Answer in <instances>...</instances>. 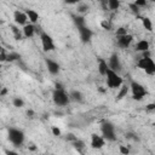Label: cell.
Masks as SVG:
<instances>
[{"instance_id": "cell-17", "label": "cell", "mask_w": 155, "mask_h": 155, "mask_svg": "<svg viewBox=\"0 0 155 155\" xmlns=\"http://www.w3.org/2000/svg\"><path fill=\"white\" fill-rule=\"evenodd\" d=\"M149 47H150V45H149V42L147 40H139V41H137V44L134 46V50L143 53L145 51H149Z\"/></svg>"}, {"instance_id": "cell-20", "label": "cell", "mask_w": 155, "mask_h": 155, "mask_svg": "<svg viewBox=\"0 0 155 155\" xmlns=\"http://www.w3.org/2000/svg\"><path fill=\"white\" fill-rule=\"evenodd\" d=\"M10 28H11V31H12L15 39H16V40H22V38H23V33H22V30H21L17 25H13V24L10 25Z\"/></svg>"}, {"instance_id": "cell-36", "label": "cell", "mask_w": 155, "mask_h": 155, "mask_svg": "<svg viewBox=\"0 0 155 155\" xmlns=\"http://www.w3.org/2000/svg\"><path fill=\"white\" fill-rule=\"evenodd\" d=\"M2 62H6V52L4 50H1V52H0V63H2Z\"/></svg>"}, {"instance_id": "cell-9", "label": "cell", "mask_w": 155, "mask_h": 155, "mask_svg": "<svg viewBox=\"0 0 155 155\" xmlns=\"http://www.w3.org/2000/svg\"><path fill=\"white\" fill-rule=\"evenodd\" d=\"M133 41V35L131 34H125V35H121V36H116V45L117 47L120 48H127L131 46Z\"/></svg>"}, {"instance_id": "cell-27", "label": "cell", "mask_w": 155, "mask_h": 155, "mask_svg": "<svg viewBox=\"0 0 155 155\" xmlns=\"http://www.w3.org/2000/svg\"><path fill=\"white\" fill-rule=\"evenodd\" d=\"M12 104H13V107H16V108H22V107H24V101H23L21 97H15V98L12 99Z\"/></svg>"}, {"instance_id": "cell-26", "label": "cell", "mask_w": 155, "mask_h": 155, "mask_svg": "<svg viewBox=\"0 0 155 155\" xmlns=\"http://www.w3.org/2000/svg\"><path fill=\"white\" fill-rule=\"evenodd\" d=\"M71 145H73L78 151H81V150L85 148V142L81 140V139H79V138H76V139L71 143Z\"/></svg>"}, {"instance_id": "cell-38", "label": "cell", "mask_w": 155, "mask_h": 155, "mask_svg": "<svg viewBox=\"0 0 155 155\" xmlns=\"http://www.w3.org/2000/svg\"><path fill=\"white\" fill-rule=\"evenodd\" d=\"M145 108H147L148 110H154V109H155V104H154V103H149Z\"/></svg>"}, {"instance_id": "cell-44", "label": "cell", "mask_w": 155, "mask_h": 155, "mask_svg": "<svg viewBox=\"0 0 155 155\" xmlns=\"http://www.w3.org/2000/svg\"><path fill=\"white\" fill-rule=\"evenodd\" d=\"M0 69H1V63H0Z\"/></svg>"}, {"instance_id": "cell-31", "label": "cell", "mask_w": 155, "mask_h": 155, "mask_svg": "<svg viewBox=\"0 0 155 155\" xmlns=\"http://www.w3.org/2000/svg\"><path fill=\"white\" fill-rule=\"evenodd\" d=\"M127 34V29L125 27H120L116 29V36H121V35H125Z\"/></svg>"}, {"instance_id": "cell-42", "label": "cell", "mask_w": 155, "mask_h": 155, "mask_svg": "<svg viewBox=\"0 0 155 155\" xmlns=\"http://www.w3.org/2000/svg\"><path fill=\"white\" fill-rule=\"evenodd\" d=\"M54 88H64V87L62 86V84H56L54 85Z\"/></svg>"}, {"instance_id": "cell-41", "label": "cell", "mask_w": 155, "mask_h": 155, "mask_svg": "<svg viewBox=\"0 0 155 155\" xmlns=\"http://www.w3.org/2000/svg\"><path fill=\"white\" fill-rule=\"evenodd\" d=\"M143 57H151L150 51H145V52H143Z\"/></svg>"}, {"instance_id": "cell-3", "label": "cell", "mask_w": 155, "mask_h": 155, "mask_svg": "<svg viewBox=\"0 0 155 155\" xmlns=\"http://www.w3.org/2000/svg\"><path fill=\"white\" fill-rule=\"evenodd\" d=\"M52 99H53V103L58 107H65L70 102L68 92L64 88H54L52 92Z\"/></svg>"}, {"instance_id": "cell-37", "label": "cell", "mask_w": 155, "mask_h": 155, "mask_svg": "<svg viewBox=\"0 0 155 155\" xmlns=\"http://www.w3.org/2000/svg\"><path fill=\"white\" fill-rule=\"evenodd\" d=\"M5 155H19V153H17L16 150H6Z\"/></svg>"}, {"instance_id": "cell-46", "label": "cell", "mask_w": 155, "mask_h": 155, "mask_svg": "<svg viewBox=\"0 0 155 155\" xmlns=\"http://www.w3.org/2000/svg\"><path fill=\"white\" fill-rule=\"evenodd\" d=\"M0 88H1V87H0Z\"/></svg>"}, {"instance_id": "cell-11", "label": "cell", "mask_w": 155, "mask_h": 155, "mask_svg": "<svg viewBox=\"0 0 155 155\" xmlns=\"http://www.w3.org/2000/svg\"><path fill=\"white\" fill-rule=\"evenodd\" d=\"M45 64H46V68H47V70H48V73H50L51 75H58V74H59V71H61V65H59L56 61H53V59H51V58H46V59H45Z\"/></svg>"}, {"instance_id": "cell-2", "label": "cell", "mask_w": 155, "mask_h": 155, "mask_svg": "<svg viewBox=\"0 0 155 155\" xmlns=\"http://www.w3.org/2000/svg\"><path fill=\"white\" fill-rule=\"evenodd\" d=\"M105 84H107L108 88L116 90V88H120L124 85V80H122V78L120 76L119 73H115V71L108 69L107 74H105Z\"/></svg>"}, {"instance_id": "cell-32", "label": "cell", "mask_w": 155, "mask_h": 155, "mask_svg": "<svg viewBox=\"0 0 155 155\" xmlns=\"http://www.w3.org/2000/svg\"><path fill=\"white\" fill-rule=\"evenodd\" d=\"M128 6H130L131 11H132V12H133L134 15H138V13H139V7H137V6H136V5L133 4V2H131V4L128 5Z\"/></svg>"}, {"instance_id": "cell-21", "label": "cell", "mask_w": 155, "mask_h": 155, "mask_svg": "<svg viewBox=\"0 0 155 155\" xmlns=\"http://www.w3.org/2000/svg\"><path fill=\"white\" fill-rule=\"evenodd\" d=\"M105 5L108 6V8H109V10L115 11V10H119V7H120L121 2H120L119 0H108V1H105Z\"/></svg>"}, {"instance_id": "cell-19", "label": "cell", "mask_w": 155, "mask_h": 155, "mask_svg": "<svg viewBox=\"0 0 155 155\" xmlns=\"http://www.w3.org/2000/svg\"><path fill=\"white\" fill-rule=\"evenodd\" d=\"M73 22L75 24V27L79 29L81 27H85L86 25V21H85V17L84 16H73Z\"/></svg>"}, {"instance_id": "cell-24", "label": "cell", "mask_w": 155, "mask_h": 155, "mask_svg": "<svg viewBox=\"0 0 155 155\" xmlns=\"http://www.w3.org/2000/svg\"><path fill=\"white\" fill-rule=\"evenodd\" d=\"M76 11H78L79 13H86V12L90 11V5L86 4V2H80V4H78Z\"/></svg>"}, {"instance_id": "cell-15", "label": "cell", "mask_w": 155, "mask_h": 155, "mask_svg": "<svg viewBox=\"0 0 155 155\" xmlns=\"http://www.w3.org/2000/svg\"><path fill=\"white\" fill-rule=\"evenodd\" d=\"M24 13L27 15V18H28V21H29L30 24H34V25H35V23H38V21H39V13H38L35 10L27 8V10L24 11Z\"/></svg>"}, {"instance_id": "cell-5", "label": "cell", "mask_w": 155, "mask_h": 155, "mask_svg": "<svg viewBox=\"0 0 155 155\" xmlns=\"http://www.w3.org/2000/svg\"><path fill=\"white\" fill-rule=\"evenodd\" d=\"M130 90H131V93H132V98L134 99V101H142L145 96H147V90H145V87L142 85V84H139L138 81H134V80H132L131 81V84H130Z\"/></svg>"}, {"instance_id": "cell-23", "label": "cell", "mask_w": 155, "mask_h": 155, "mask_svg": "<svg viewBox=\"0 0 155 155\" xmlns=\"http://www.w3.org/2000/svg\"><path fill=\"white\" fill-rule=\"evenodd\" d=\"M21 59V54L17 52H10L6 53V62H16Z\"/></svg>"}, {"instance_id": "cell-35", "label": "cell", "mask_w": 155, "mask_h": 155, "mask_svg": "<svg viewBox=\"0 0 155 155\" xmlns=\"http://www.w3.org/2000/svg\"><path fill=\"white\" fill-rule=\"evenodd\" d=\"M101 25L104 28V29H110V23L107 21V19H104V21H102L101 22Z\"/></svg>"}, {"instance_id": "cell-14", "label": "cell", "mask_w": 155, "mask_h": 155, "mask_svg": "<svg viewBox=\"0 0 155 155\" xmlns=\"http://www.w3.org/2000/svg\"><path fill=\"white\" fill-rule=\"evenodd\" d=\"M36 31H38V27H36V25H34V24H30V23L25 24V25L23 27V29H22L23 36H24V38H27V39L33 38V36H34V34H35Z\"/></svg>"}, {"instance_id": "cell-28", "label": "cell", "mask_w": 155, "mask_h": 155, "mask_svg": "<svg viewBox=\"0 0 155 155\" xmlns=\"http://www.w3.org/2000/svg\"><path fill=\"white\" fill-rule=\"evenodd\" d=\"M119 151L121 155H130V149L126 145H119Z\"/></svg>"}, {"instance_id": "cell-12", "label": "cell", "mask_w": 155, "mask_h": 155, "mask_svg": "<svg viewBox=\"0 0 155 155\" xmlns=\"http://www.w3.org/2000/svg\"><path fill=\"white\" fill-rule=\"evenodd\" d=\"M92 149H102L105 145V140L102 136L97 134V133H92L91 134V143H90Z\"/></svg>"}, {"instance_id": "cell-43", "label": "cell", "mask_w": 155, "mask_h": 155, "mask_svg": "<svg viewBox=\"0 0 155 155\" xmlns=\"http://www.w3.org/2000/svg\"><path fill=\"white\" fill-rule=\"evenodd\" d=\"M29 150L34 151V150H36V147H35V145H29Z\"/></svg>"}, {"instance_id": "cell-16", "label": "cell", "mask_w": 155, "mask_h": 155, "mask_svg": "<svg viewBox=\"0 0 155 155\" xmlns=\"http://www.w3.org/2000/svg\"><path fill=\"white\" fill-rule=\"evenodd\" d=\"M68 96H69V99L73 101V102H78V103L84 102V94L78 90H71L68 93Z\"/></svg>"}, {"instance_id": "cell-25", "label": "cell", "mask_w": 155, "mask_h": 155, "mask_svg": "<svg viewBox=\"0 0 155 155\" xmlns=\"http://www.w3.org/2000/svg\"><path fill=\"white\" fill-rule=\"evenodd\" d=\"M128 91H130V87H128L127 85H122V86L120 87L119 93H117V99H122L124 97H126V94L128 93Z\"/></svg>"}, {"instance_id": "cell-4", "label": "cell", "mask_w": 155, "mask_h": 155, "mask_svg": "<svg viewBox=\"0 0 155 155\" xmlns=\"http://www.w3.org/2000/svg\"><path fill=\"white\" fill-rule=\"evenodd\" d=\"M101 132H102V137L104 138L105 142L107 140H109V142L116 140L115 126L110 121H103L102 122V125H101Z\"/></svg>"}, {"instance_id": "cell-13", "label": "cell", "mask_w": 155, "mask_h": 155, "mask_svg": "<svg viewBox=\"0 0 155 155\" xmlns=\"http://www.w3.org/2000/svg\"><path fill=\"white\" fill-rule=\"evenodd\" d=\"M13 19H15V23L17 25H25L28 24V18H27V15L24 13V11H19V10H16L13 12Z\"/></svg>"}, {"instance_id": "cell-7", "label": "cell", "mask_w": 155, "mask_h": 155, "mask_svg": "<svg viewBox=\"0 0 155 155\" xmlns=\"http://www.w3.org/2000/svg\"><path fill=\"white\" fill-rule=\"evenodd\" d=\"M137 67L142 70L145 71L148 75H154L155 74V63L151 57H142L137 62Z\"/></svg>"}, {"instance_id": "cell-22", "label": "cell", "mask_w": 155, "mask_h": 155, "mask_svg": "<svg viewBox=\"0 0 155 155\" xmlns=\"http://www.w3.org/2000/svg\"><path fill=\"white\" fill-rule=\"evenodd\" d=\"M140 21H142V24H143L145 30L153 31V23H151V19L149 17H143V18H140Z\"/></svg>"}, {"instance_id": "cell-33", "label": "cell", "mask_w": 155, "mask_h": 155, "mask_svg": "<svg viewBox=\"0 0 155 155\" xmlns=\"http://www.w3.org/2000/svg\"><path fill=\"white\" fill-rule=\"evenodd\" d=\"M133 4H134L137 7H143V6L147 5V1H145V0H136Z\"/></svg>"}, {"instance_id": "cell-40", "label": "cell", "mask_w": 155, "mask_h": 155, "mask_svg": "<svg viewBox=\"0 0 155 155\" xmlns=\"http://www.w3.org/2000/svg\"><path fill=\"white\" fill-rule=\"evenodd\" d=\"M27 115H28V116H30V117H33V115H34V111H33L31 109H29V110H27Z\"/></svg>"}, {"instance_id": "cell-45", "label": "cell", "mask_w": 155, "mask_h": 155, "mask_svg": "<svg viewBox=\"0 0 155 155\" xmlns=\"http://www.w3.org/2000/svg\"><path fill=\"white\" fill-rule=\"evenodd\" d=\"M0 25H1V21H0Z\"/></svg>"}, {"instance_id": "cell-29", "label": "cell", "mask_w": 155, "mask_h": 155, "mask_svg": "<svg viewBox=\"0 0 155 155\" xmlns=\"http://www.w3.org/2000/svg\"><path fill=\"white\" fill-rule=\"evenodd\" d=\"M126 138L127 139H132V140H136V142H139V137L137 133H133V132H130L126 134Z\"/></svg>"}, {"instance_id": "cell-18", "label": "cell", "mask_w": 155, "mask_h": 155, "mask_svg": "<svg viewBox=\"0 0 155 155\" xmlns=\"http://www.w3.org/2000/svg\"><path fill=\"white\" fill-rule=\"evenodd\" d=\"M97 68H98V73H99L102 76H105L107 70L109 69L107 61H104L103 58H98V67H97Z\"/></svg>"}, {"instance_id": "cell-30", "label": "cell", "mask_w": 155, "mask_h": 155, "mask_svg": "<svg viewBox=\"0 0 155 155\" xmlns=\"http://www.w3.org/2000/svg\"><path fill=\"white\" fill-rule=\"evenodd\" d=\"M51 132H52V134H53V136H56V137H58V136H61V134H62V131H61V128H59L58 126H52Z\"/></svg>"}, {"instance_id": "cell-39", "label": "cell", "mask_w": 155, "mask_h": 155, "mask_svg": "<svg viewBox=\"0 0 155 155\" xmlns=\"http://www.w3.org/2000/svg\"><path fill=\"white\" fill-rule=\"evenodd\" d=\"M5 94H7V88L1 87L0 88V96H5Z\"/></svg>"}, {"instance_id": "cell-10", "label": "cell", "mask_w": 155, "mask_h": 155, "mask_svg": "<svg viewBox=\"0 0 155 155\" xmlns=\"http://www.w3.org/2000/svg\"><path fill=\"white\" fill-rule=\"evenodd\" d=\"M78 31H79V36H80L81 42L87 44V42L91 41V39H92V36H93V31H92V29H90L87 25L79 28Z\"/></svg>"}, {"instance_id": "cell-1", "label": "cell", "mask_w": 155, "mask_h": 155, "mask_svg": "<svg viewBox=\"0 0 155 155\" xmlns=\"http://www.w3.org/2000/svg\"><path fill=\"white\" fill-rule=\"evenodd\" d=\"M7 139L8 142L15 145V147H21L24 143L25 139V134L22 130L16 128V127H10L7 130Z\"/></svg>"}, {"instance_id": "cell-6", "label": "cell", "mask_w": 155, "mask_h": 155, "mask_svg": "<svg viewBox=\"0 0 155 155\" xmlns=\"http://www.w3.org/2000/svg\"><path fill=\"white\" fill-rule=\"evenodd\" d=\"M39 38H40V41H41V46H42L44 52H51V51H54L56 50L54 41H53L52 36L48 33L41 30L39 33Z\"/></svg>"}, {"instance_id": "cell-34", "label": "cell", "mask_w": 155, "mask_h": 155, "mask_svg": "<svg viewBox=\"0 0 155 155\" xmlns=\"http://www.w3.org/2000/svg\"><path fill=\"white\" fill-rule=\"evenodd\" d=\"M76 138H78V137H75L73 133H68V134L65 136V139H67V140H69V142H71V143H73Z\"/></svg>"}, {"instance_id": "cell-8", "label": "cell", "mask_w": 155, "mask_h": 155, "mask_svg": "<svg viewBox=\"0 0 155 155\" xmlns=\"http://www.w3.org/2000/svg\"><path fill=\"white\" fill-rule=\"evenodd\" d=\"M108 68L115 73H119L121 71L122 69V65H121V61H120V57L116 52L111 53L110 57H109V61H108Z\"/></svg>"}]
</instances>
